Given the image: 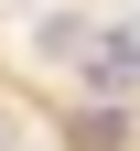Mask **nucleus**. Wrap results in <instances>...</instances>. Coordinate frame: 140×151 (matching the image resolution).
Wrapping results in <instances>:
<instances>
[{
    "label": "nucleus",
    "mask_w": 140,
    "mask_h": 151,
    "mask_svg": "<svg viewBox=\"0 0 140 151\" xmlns=\"http://www.w3.org/2000/svg\"><path fill=\"white\" fill-rule=\"evenodd\" d=\"M86 86H97V97H129V86H140V22H108L86 43Z\"/></svg>",
    "instance_id": "obj_1"
},
{
    "label": "nucleus",
    "mask_w": 140,
    "mask_h": 151,
    "mask_svg": "<svg viewBox=\"0 0 140 151\" xmlns=\"http://www.w3.org/2000/svg\"><path fill=\"white\" fill-rule=\"evenodd\" d=\"M86 43L97 32L75 22V11H43V22H32V54H43V65H86Z\"/></svg>",
    "instance_id": "obj_2"
}]
</instances>
